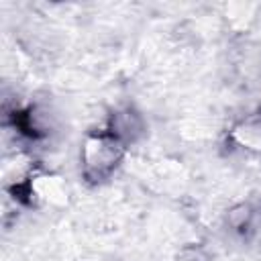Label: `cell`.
Listing matches in <instances>:
<instances>
[{
  "instance_id": "cell-1",
  "label": "cell",
  "mask_w": 261,
  "mask_h": 261,
  "mask_svg": "<svg viewBox=\"0 0 261 261\" xmlns=\"http://www.w3.org/2000/svg\"><path fill=\"white\" fill-rule=\"evenodd\" d=\"M84 175L92 181L106 177L122 157L120 139L114 133L92 135L84 145Z\"/></svg>"
}]
</instances>
